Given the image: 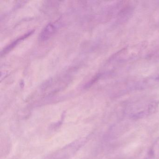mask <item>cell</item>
<instances>
[{
    "mask_svg": "<svg viewBox=\"0 0 159 159\" xmlns=\"http://www.w3.org/2000/svg\"><path fill=\"white\" fill-rule=\"evenodd\" d=\"M56 28L52 24L47 25L41 33L40 39L42 41L47 40L52 37L55 32Z\"/></svg>",
    "mask_w": 159,
    "mask_h": 159,
    "instance_id": "6da1fadb",
    "label": "cell"
},
{
    "mask_svg": "<svg viewBox=\"0 0 159 159\" xmlns=\"http://www.w3.org/2000/svg\"><path fill=\"white\" fill-rule=\"evenodd\" d=\"M148 159H159V137L151 148Z\"/></svg>",
    "mask_w": 159,
    "mask_h": 159,
    "instance_id": "7a4b0ae2",
    "label": "cell"
}]
</instances>
